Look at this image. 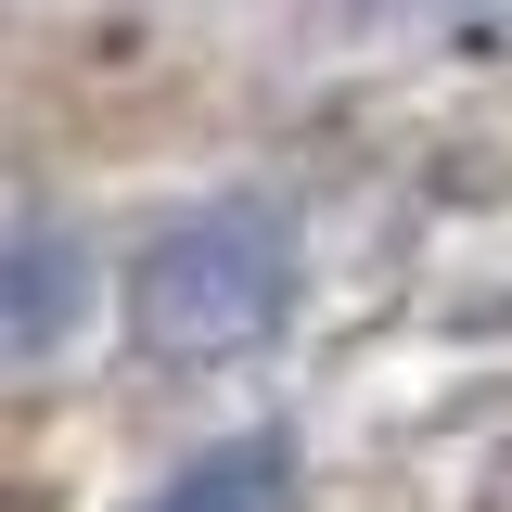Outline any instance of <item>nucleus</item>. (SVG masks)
Masks as SVG:
<instances>
[{
  "label": "nucleus",
  "mask_w": 512,
  "mask_h": 512,
  "mask_svg": "<svg viewBox=\"0 0 512 512\" xmlns=\"http://www.w3.org/2000/svg\"><path fill=\"white\" fill-rule=\"evenodd\" d=\"M295 308V244H282V218L269 205H205L180 231H154V244L128 256V333H141V359H244L269 346Z\"/></svg>",
  "instance_id": "nucleus-1"
},
{
  "label": "nucleus",
  "mask_w": 512,
  "mask_h": 512,
  "mask_svg": "<svg viewBox=\"0 0 512 512\" xmlns=\"http://www.w3.org/2000/svg\"><path fill=\"white\" fill-rule=\"evenodd\" d=\"M77 308H90V256H77V231L52 205H26L13 218V256H0V333H13V359H52L77 333Z\"/></svg>",
  "instance_id": "nucleus-2"
},
{
  "label": "nucleus",
  "mask_w": 512,
  "mask_h": 512,
  "mask_svg": "<svg viewBox=\"0 0 512 512\" xmlns=\"http://www.w3.org/2000/svg\"><path fill=\"white\" fill-rule=\"evenodd\" d=\"M141 512H295V448L282 436H218L205 461H180Z\"/></svg>",
  "instance_id": "nucleus-3"
}]
</instances>
